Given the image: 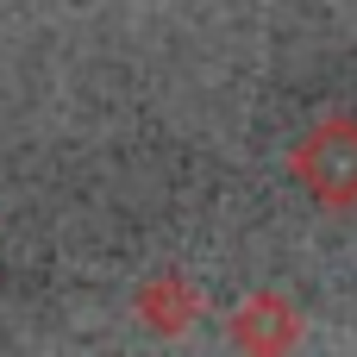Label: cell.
I'll list each match as a JSON object with an SVG mask.
<instances>
[{
	"label": "cell",
	"mask_w": 357,
	"mask_h": 357,
	"mask_svg": "<svg viewBox=\"0 0 357 357\" xmlns=\"http://www.w3.org/2000/svg\"><path fill=\"white\" fill-rule=\"evenodd\" d=\"M295 182L320 201V207H357V113H326L301 144H295Z\"/></svg>",
	"instance_id": "cell-1"
},
{
	"label": "cell",
	"mask_w": 357,
	"mask_h": 357,
	"mask_svg": "<svg viewBox=\"0 0 357 357\" xmlns=\"http://www.w3.org/2000/svg\"><path fill=\"white\" fill-rule=\"evenodd\" d=\"M301 339V307L282 289H257L232 314V345L238 351H289Z\"/></svg>",
	"instance_id": "cell-2"
},
{
	"label": "cell",
	"mask_w": 357,
	"mask_h": 357,
	"mask_svg": "<svg viewBox=\"0 0 357 357\" xmlns=\"http://www.w3.org/2000/svg\"><path fill=\"white\" fill-rule=\"evenodd\" d=\"M201 307H207V295H201L182 270H157L151 282H138V320H144L151 333H163V339L188 333Z\"/></svg>",
	"instance_id": "cell-3"
}]
</instances>
